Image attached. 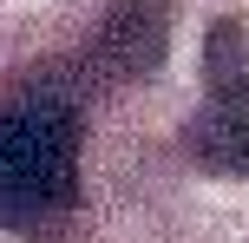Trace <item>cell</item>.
<instances>
[{"mask_svg":"<svg viewBox=\"0 0 249 243\" xmlns=\"http://www.w3.org/2000/svg\"><path fill=\"white\" fill-rule=\"evenodd\" d=\"M164 53H171V0H112L92 26V73L112 86L158 73Z\"/></svg>","mask_w":249,"mask_h":243,"instance_id":"cell-3","label":"cell"},{"mask_svg":"<svg viewBox=\"0 0 249 243\" xmlns=\"http://www.w3.org/2000/svg\"><path fill=\"white\" fill-rule=\"evenodd\" d=\"M79 197V118L66 99L0 105V224H39Z\"/></svg>","mask_w":249,"mask_h":243,"instance_id":"cell-1","label":"cell"},{"mask_svg":"<svg viewBox=\"0 0 249 243\" xmlns=\"http://www.w3.org/2000/svg\"><path fill=\"white\" fill-rule=\"evenodd\" d=\"M203 79L210 99L184 125L190 158L216 178H249V39L236 20H216L203 39Z\"/></svg>","mask_w":249,"mask_h":243,"instance_id":"cell-2","label":"cell"}]
</instances>
